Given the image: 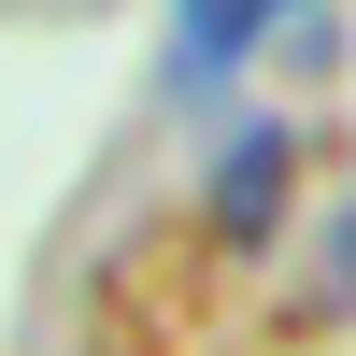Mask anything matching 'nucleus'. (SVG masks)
I'll return each instance as SVG.
<instances>
[{
	"label": "nucleus",
	"instance_id": "obj_1",
	"mask_svg": "<svg viewBox=\"0 0 356 356\" xmlns=\"http://www.w3.org/2000/svg\"><path fill=\"white\" fill-rule=\"evenodd\" d=\"M285 171H300V129H285V114H243V129L214 143V186H200V200H214L228 243H257V228L285 214Z\"/></svg>",
	"mask_w": 356,
	"mask_h": 356
},
{
	"label": "nucleus",
	"instance_id": "obj_2",
	"mask_svg": "<svg viewBox=\"0 0 356 356\" xmlns=\"http://www.w3.org/2000/svg\"><path fill=\"white\" fill-rule=\"evenodd\" d=\"M300 0H171V86H228Z\"/></svg>",
	"mask_w": 356,
	"mask_h": 356
},
{
	"label": "nucleus",
	"instance_id": "obj_3",
	"mask_svg": "<svg viewBox=\"0 0 356 356\" xmlns=\"http://www.w3.org/2000/svg\"><path fill=\"white\" fill-rule=\"evenodd\" d=\"M328 300H356V186H342V214H328Z\"/></svg>",
	"mask_w": 356,
	"mask_h": 356
}]
</instances>
